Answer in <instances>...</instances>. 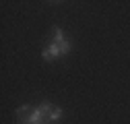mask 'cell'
<instances>
[{
  "label": "cell",
  "mask_w": 130,
  "mask_h": 124,
  "mask_svg": "<svg viewBox=\"0 0 130 124\" xmlns=\"http://www.w3.org/2000/svg\"><path fill=\"white\" fill-rule=\"evenodd\" d=\"M62 56V52H60V45L58 43H50L47 48H43V52H41V58L45 60V62H50V60H54V58H60Z\"/></svg>",
  "instance_id": "obj_1"
},
{
  "label": "cell",
  "mask_w": 130,
  "mask_h": 124,
  "mask_svg": "<svg viewBox=\"0 0 130 124\" xmlns=\"http://www.w3.org/2000/svg\"><path fill=\"white\" fill-rule=\"evenodd\" d=\"M31 112H33V107H29V105H21V107H17V120L19 122H23V124H27L29 122V118H31Z\"/></svg>",
  "instance_id": "obj_2"
},
{
  "label": "cell",
  "mask_w": 130,
  "mask_h": 124,
  "mask_svg": "<svg viewBox=\"0 0 130 124\" xmlns=\"http://www.w3.org/2000/svg\"><path fill=\"white\" fill-rule=\"evenodd\" d=\"M62 116H64V110H62V107H54V110L47 114V120H50V122H58Z\"/></svg>",
  "instance_id": "obj_3"
},
{
  "label": "cell",
  "mask_w": 130,
  "mask_h": 124,
  "mask_svg": "<svg viewBox=\"0 0 130 124\" xmlns=\"http://www.w3.org/2000/svg\"><path fill=\"white\" fill-rule=\"evenodd\" d=\"M66 41V35H64V31L60 29V27H54V43H64Z\"/></svg>",
  "instance_id": "obj_4"
},
{
  "label": "cell",
  "mask_w": 130,
  "mask_h": 124,
  "mask_svg": "<svg viewBox=\"0 0 130 124\" xmlns=\"http://www.w3.org/2000/svg\"><path fill=\"white\" fill-rule=\"evenodd\" d=\"M70 50H72V43H70L68 39L64 41V43H60V52H62V56H66V54H68Z\"/></svg>",
  "instance_id": "obj_5"
},
{
  "label": "cell",
  "mask_w": 130,
  "mask_h": 124,
  "mask_svg": "<svg viewBox=\"0 0 130 124\" xmlns=\"http://www.w3.org/2000/svg\"><path fill=\"white\" fill-rule=\"evenodd\" d=\"M43 124H50V120H45V122H43Z\"/></svg>",
  "instance_id": "obj_6"
}]
</instances>
